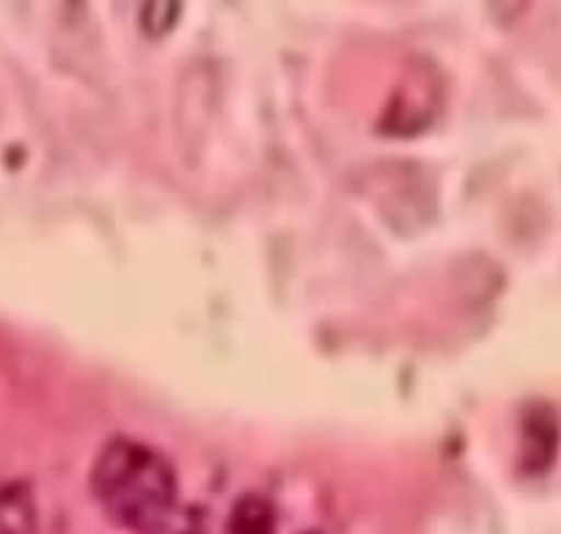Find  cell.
<instances>
[{"label":"cell","instance_id":"cell-1","mask_svg":"<svg viewBox=\"0 0 561 534\" xmlns=\"http://www.w3.org/2000/svg\"><path fill=\"white\" fill-rule=\"evenodd\" d=\"M91 496L102 515L133 534H160L176 515V474L163 452L113 439L91 466Z\"/></svg>","mask_w":561,"mask_h":534},{"label":"cell","instance_id":"cell-2","mask_svg":"<svg viewBox=\"0 0 561 534\" xmlns=\"http://www.w3.org/2000/svg\"><path fill=\"white\" fill-rule=\"evenodd\" d=\"M0 534H39V512L25 482L0 488Z\"/></svg>","mask_w":561,"mask_h":534},{"label":"cell","instance_id":"cell-3","mask_svg":"<svg viewBox=\"0 0 561 534\" xmlns=\"http://www.w3.org/2000/svg\"><path fill=\"white\" fill-rule=\"evenodd\" d=\"M229 534H275V512L262 496H242L229 518Z\"/></svg>","mask_w":561,"mask_h":534}]
</instances>
